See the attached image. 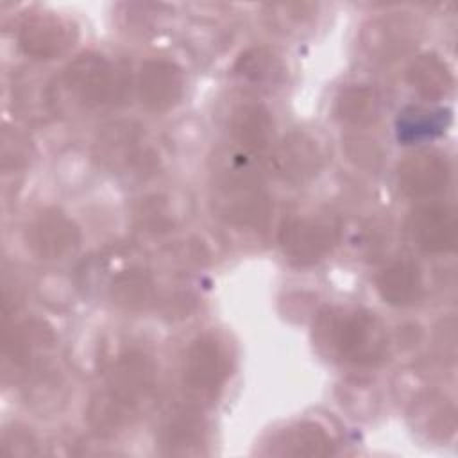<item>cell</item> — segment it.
I'll return each mask as SVG.
<instances>
[{
    "label": "cell",
    "mask_w": 458,
    "mask_h": 458,
    "mask_svg": "<svg viewBox=\"0 0 458 458\" xmlns=\"http://www.w3.org/2000/svg\"><path fill=\"white\" fill-rule=\"evenodd\" d=\"M318 351L342 363L369 367L386 354V333L374 313L363 310L326 308L313 326Z\"/></svg>",
    "instance_id": "cell-1"
},
{
    "label": "cell",
    "mask_w": 458,
    "mask_h": 458,
    "mask_svg": "<svg viewBox=\"0 0 458 458\" xmlns=\"http://www.w3.org/2000/svg\"><path fill=\"white\" fill-rule=\"evenodd\" d=\"M213 208L225 224L240 229H261L270 216V199L250 166L233 157L213 177Z\"/></svg>",
    "instance_id": "cell-2"
},
{
    "label": "cell",
    "mask_w": 458,
    "mask_h": 458,
    "mask_svg": "<svg viewBox=\"0 0 458 458\" xmlns=\"http://www.w3.org/2000/svg\"><path fill=\"white\" fill-rule=\"evenodd\" d=\"M98 161L109 170L131 172L136 175L154 174L159 156L145 141L143 129L134 122H114L106 125L95 141Z\"/></svg>",
    "instance_id": "cell-3"
},
{
    "label": "cell",
    "mask_w": 458,
    "mask_h": 458,
    "mask_svg": "<svg viewBox=\"0 0 458 458\" xmlns=\"http://www.w3.org/2000/svg\"><path fill=\"white\" fill-rule=\"evenodd\" d=\"M63 82L84 107H100L114 102L123 89V81L116 66L95 52L77 55L66 66Z\"/></svg>",
    "instance_id": "cell-4"
},
{
    "label": "cell",
    "mask_w": 458,
    "mask_h": 458,
    "mask_svg": "<svg viewBox=\"0 0 458 458\" xmlns=\"http://www.w3.org/2000/svg\"><path fill=\"white\" fill-rule=\"evenodd\" d=\"M338 225L322 216L292 215L279 229V243L284 256L299 267L320 261L338 243Z\"/></svg>",
    "instance_id": "cell-5"
},
{
    "label": "cell",
    "mask_w": 458,
    "mask_h": 458,
    "mask_svg": "<svg viewBox=\"0 0 458 458\" xmlns=\"http://www.w3.org/2000/svg\"><path fill=\"white\" fill-rule=\"evenodd\" d=\"M229 376V360L222 344L213 335L191 342L184 360V385L200 397L220 392Z\"/></svg>",
    "instance_id": "cell-6"
},
{
    "label": "cell",
    "mask_w": 458,
    "mask_h": 458,
    "mask_svg": "<svg viewBox=\"0 0 458 458\" xmlns=\"http://www.w3.org/2000/svg\"><path fill=\"white\" fill-rule=\"evenodd\" d=\"M25 243L38 259L55 261L79 247L81 231L64 213L47 209L27 224Z\"/></svg>",
    "instance_id": "cell-7"
},
{
    "label": "cell",
    "mask_w": 458,
    "mask_h": 458,
    "mask_svg": "<svg viewBox=\"0 0 458 458\" xmlns=\"http://www.w3.org/2000/svg\"><path fill=\"white\" fill-rule=\"evenodd\" d=\"M156 361L140 349H127L116 356L107 372V388L118 399L140 406L156 385Z\"/></svg>",
    "instance_id": "cell-8"
},
{
    "label": "cell",
    "mask_w": 458,
    "mask_h": 458,
    "mask_svg": "<svg viewBox=\"0 0 458 458\" xmlns=\"http://www.w3.org/2000/svg\"><path fill=\"white\" fill-rule=\"evenodd\" d=\"M324 159V147L315 136L304 131H292L276 147L270 163L281 179L299 184L317 175Z\"/></svg>",
    "instance_id": "cell-9"
},
{
    "label": "cell",
    "mask_w": 458,
    "mask_h": 458,
    "mask_svg": "<svg viewBox=\"0 0 458 458\" xmlns=\"http://www.w3.org/2000/svg\"><path fill=\"white\" fill-rule=\"evenodd\" d=\"M411 240L426 252H451L458 242V222L453 208L444 204H420L406 220Z\"/></svg>",
    "instance_id": "cell-10"
},
{
    "label": "cell",
    "mask_w": 458,
    "mask_h": 458,
    "mask_svg": "<svg viewBox=\"0 0 458 458\" xmlns=\"http://www.w3.org/2000/svg\"><path fill=\"white\" fill-rule=\"evenodd\" d=\"M360 41L363 52L372 61L390 63L411 50L415 43V25L406 16H383L363 27Z\"/></svg>",
    "instance_id": "cell-11"
},
{
    "label": "cell",
    "mask_w": 458,
    "mask_h": 458,
    "mask_svg": "<svg viewBox=\"0 0 458 458\" xmlns=\"http://www.w3.org/2000/svg\"><path fill=\"white\" fill-rule=\"evenodd\" d=\"M184 93L182 70L165 59H150L138 73V97L148 111H166L174 107Z\"/></svg>",
    "instance_id": "cell-12"
},
{
    "label": "cell",
    "mask_w": 458,
    "mask_h": 458,
    "mask_svg": "<svg viewBox=\"0 0 458 458\" xmlns=\"http://www.w3.org/2000/svg\"><path fill=\"white\" fill-rule=\"evenodd\" d=\"M73 41L72 25L55 14L29 16L18 32L20 48L34 59H54Z\"/></svg>",
    "instance_id": "cell-13"
},
{
    "label": "cell",
    "mask_w": 458,
    "mask_h": 458,
    "mask_svg": "<svg viewBox=\"0 0 458 458\" xmlns=\"http://www.w3.org/2000/svg\"><path fill=\"white\" fill-rule=\"evenodd\" d=\"M397 177L410 197H431L447 188L451 165L440 152H417L399 165Z\"/></svg>",
    "instance_id": "cell-14"
},
{
    "label": "cell",
    "mask_w": 458,
    "mask_h": 458,
    "mask_svg": "<svg viewBox=\"0 0 458 458\" xmlns=\"http://www.w3.org/2000/svg\"><path fill=\"white\" fill-rule=\"evenodd\" d=\"M231 134L243 150L263 154L272 147L274 120L265 106L254 102L242 104L233 111Z\"/></svg>",
    "instance_id": "cell-15"
},
{
    "label": "cell",
    "mask_w": 458,
    "mask_h": 458,
    "mask_svg": "<svg viewBox=\"0 0 458 458\" xmlns=\"http://www.w3.org/2000/svg\"><path fill=\"white\" fill-rule=\"evenodd\" d=\"M335 444L327 431L315 422H299L281 431L270 444V454L277 456H327Z\"/></svg>",
    "instance_id": "cell-16"
},
{
    "label": "cell",
    "mask_w": 458,
    "mask_h": 458,
    "mask_svg": "<svg viewBox=\"0 0 458 458\" xmlns=\"http://www.w3.org/2000/svg\"><path fill=\"white\" fill-rule=\"evenodd\" d=\"M381 299L392 306H410L422 295V276L413 261L390 263L376 279Z\"/></svg>",
    "instance_id": "cell-17"
},
{
    "label": "cell",
    "mask_w": 458,
    "mask_h": 458,
    "mask_svg": "<svg viewBox=\"0 0 458 458\" xmlns=\"http://www.w3.org/2000/svg\"><path fill=\"white\" fill-rule=\"evenodd\" d=\"M159 444L168 454H200L206 444L202 419L191 410L175 411L163 426Z\"/></svg>",
    "instance_id": "cell-18"
},
{
    "label": "cell",
    "mask_w": 458,
    "mask_h": 458,
    "mask_svg": "<svg viewBox=\"0 0 458 458\" xmlns=\"http://www.w3.org/2000/svg\"><path fill=\"white\" fill-rule=\"evenodd\" d=\"M55 342L50 326L41 320H25L5 333L4 354L14 367H27L36 351L48 349Z\"/></svg>",
    "instance_id": "cell-19"
},
{
    "label": "cell",
    "mask_w": 458,
    "mask_h": 458,
    "mask_svg": "<svg viewBox=\"0 0 458 458\" xmlns=\"http://www.w3.org/2000/svg\"><path fill=\"white\" fill-rule=\"evenodd\" d=\"M406 79L428 100H440L453 89V73L437 54L417 55L406 70Z\"/></svg>",
    "instance_id": "cell-20"
},
{
    "label": "cell",
    "mask_w": 458,
    "mask_h": 458,
    "mask_svg": "<svg viewBox=\"0 0 458 458\" xmlns=\"http://www.w3.org/2000/svg\"><path fill=\"white\" fill-rule=\"evenodd\" d=\"M138 408L118 399L109 390L95 394L89 401L86 417L91 429L102 437H113L123 431L136 417Z\"/></svg>",
    "instance_id": "cell-21"
},
{
    "label": "cell",
    "mask_w": 458,
    "mask_h": 458,
    "mask_svg": "<svg viewBox=\"0 0 458 458\" xmlns=\"http://www.w3.org/2000/svg\"><path fill=\"white\" fill-rule=\"evenodd\" d=\"M419 431L435 440H449L456 431V408L442 395H428L413 411Z\"/></svg>",
    "instance_id": "cell-22"
},
{
    "label": "cell",
    "mask_w": 458,
    "mask_h": 458,
    "mask_svg": "<svg viewBox=\"0 0 458 458\" xmlns=\"http://www.w3.org/2000/svg\"><path fill=\"white\" fill-rule=\"evenodd\" d=\"M111 301L123 310H141L154 297V283L147 270L129 268L120 272L109 288Z\"/></svg>",
    "instance_id": "cell-23"
},
{
    "label": "cell",
    "mask_w": 458,
    "mask_h": 458,
    "mask_svg": "<svg viewBox=\"0 0 458 458\" xmlns=\"http://www.w3.org/2000/svg\"><path fill=\"white\" fill-rule=\"evenodd\" d=\"M336 114L342 122L351 125H369L379 116V97L374 88L354 84L336 98Z\"/></svg>",
    "instance_id": "cell-24"
},
{
    "label": "cell",
    "mask_w": 458,
    "mask_h": 458,
    "mask_svg": "<svg viewBox=\"0 0 458 458\" xmlns=\"http://www.w3.org/2000/svg\"><path fill=\"white\" fill-rule=\"evenodd\" d=\"M234 72L242 79L261 84L274 81L277 73H281V64L276 54L265 47H254L245 50L234 63Z\"/></svg>",
    "instance_id": "cell-25"
},
{
    "label": "cell",
    "mask_w": 458,
    "mask_h": 458,
    "mask_svg": "<svg viewBox=\"0 0 458 458\" xmlns=\"http://www.w3.org/2000/svg\"><path fill=\"white\" fill-rule=\"evenodd\" d=\"M136 218L143 231L154 233V234L166 233L175 224L168 199L161 195H152L143 199L136 211Z\"/></svg>",
    "instance_id": "cell-26"
},
{
    "label": "cell",
    "mask_w": 458,
    "mask_h": 458,
    "mask_svg": "<svg viewBox=\"0 0 458 458\" xmlns=\"http://www.w3.org/2000/svg\"><path fill=\"white\" fill-rule=\"evenodd\" d=\"M345 152L352 163L361 168H377L383 159V152L376 141L363 136H354L345 141Z\"/></svg>",
    "instance_id": "cell-27"
},
{
    "label": "cell",
    "mask_w": 458,
    "mask_h": 458,
    "mask_svg": "<svg viewBox=\"0 0 458 458\" xmlns=\"http://www.w3.org/2000/svg\"><path fill=\"white\" fill-rule=\"evenodd\" d=\"M4 447H5V453H9L13 456H27V454L38 453L34 437L29 431L18 429V428H14L4 435Z\"/></svg>",
    "instance_id": "cell-28"
}]
</instances>
